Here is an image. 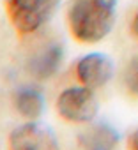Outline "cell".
I'll return each instance as SVG.
<instances>
[{"instance_id":"cell-8","label":"cell","mask_w":138,"mask_h":150,"mask_svg":"<svg viewBox=\"0 0 138 150\" xmlns=\"http://www.w3.org/2000/svg\"><path fill=\"white\" fill-rule=\"evenodd\" d=\"M14 104H16V110L21 117L32 120V118H37L43 110H44V101H43V96L39 90L32 88V87H25V88H20L16 92V97H14Z\"/></svg>"},{"instance_id":"cell-1","label":"cell","mask_w":138,"mask_h":150,"mask_svg":"<svg viewBox=\"0 0 138 150\" xmlns=\"http://www.w3.org/2000/svg\"><path fill=\"white\" fill-rule=\"evenodd\" d=\"M117 0H73L67 23L73 37L80 42H97L105 39L115 23Z\"/></svg>"},{"instance_id":"cell-5","label":"cell","mask_w":138,"mask_h":150,"mask_svg":"<svg viewBox=\"0 0 138 150\" xmlns=\"http://www.w3.org/2000/svg\"><path fill=\"white\" fill-rule=\"evenodd\" d=\"M76 76L83 83V87L89 88L103 87L112 76V64L101 53L85 55L76 64Z\"/></svg>"},{"instance_id":"cell-10","label":"cell","mask_w":138,"mask_h":150,"mask_svg":"<svg viewBox=\"0 0 138 150\" xmlns=\"http://www.w3.org/2000/svg\"><path fill=\"white\" fill-rule=\"evenodd\" d=\"M127 146H129V150H138V131H134V132L129 136Z\"/></svg>"},{"instance_id":"cell-11","label":"cell","mask_w":138,"mask_h":150,"mask_svg":"<svg viewBox=\"0 0 138 150\" xmlns=\"http://www.w3.org/2000/svg\"><path fill=\"white\" fill-rule=\"evenodd\" d=\"M131 30H133V34L138 37V13H136V16L133 18V23H131Z\"/></svg>"},{"instance_id":"cell-7","label":"cell","mask_w":138,"mask_h":150,"mask_svg":"<svg viewBox=\"0 0 138 150\" xmlns=\"http://www.w3.org/2000/svg\"><path fill=\"white\" fill-rule=\"evenodd\" d=\"M119 136L113 127L106 124L94 125L80 136L82 150H113L117 146Z\"/></svg>"},{"instance_id":"cell-6","label":"cell","mask_w":138,"mask_h":150,"mask_svg":"<svg viewBox=\"0 0 138 150\" xmlns=\"http://www.w3.org/2000/svg\"><path fill=\"white\" fill-rule=\"evenodd\" d=\"M62 57H64L62 46L57 42H51L32 57L28 69L37 80H46L58 71V67L62 64Z\"/></svg>"},{"instance_id":"cell-4","label":"cell","mask_w":138,"mask_h":150,"mask_svg":"<svg viewBox=\"0 0 138 150\" xmlns=\"http://www.w3.org/2000/svg\"><path fill=\"white\" fill-rule=\"evenodd\" d=\"M9 150H58V143L50 129L28 122L11 132Z\"/></svg>"},{"instance_id":"cell-9","label":"cell","mask_w":138,"mask_h":150,"mask_svg":"<svg viewBox=\"0 0 138 150\" xmlns=\"http://www.w3.org/2000/svg\"><path fill=\"white\" fill-rule=\"evenodd\" d=\"M124 83L133 96H138V57L131 58V62L127 64L124 72Z\"/></svg>"},{"instance_id":"cell-3","label":"cell","mask_w":138,"mask_h":150,"mask_svg":"<svg viewBox=\"0 0 138 150\" xmlns=\"http://www.w3.org/2000/svg\"><path fill=\"white\" fill-rule=\"evenodd\" d=\"M57 110L69 122L87 124L97 113V101L89 87H71L58 96Z\"/></svg>"},{"instance_id":"cell-2","label":"cell","mask_w":138,"mask_h":150,"mask_svg":"<svg viewBox=\"0 0 138 150\" xmlns=\"http://www.w3.org/2000/svg\"><path fill=\"white\" fill-rule=\"evenodd\" d=\"M57 4L58 0H9L7 13L18 32L32 34L48 21Z\"/></svg>"}]
</instances>
